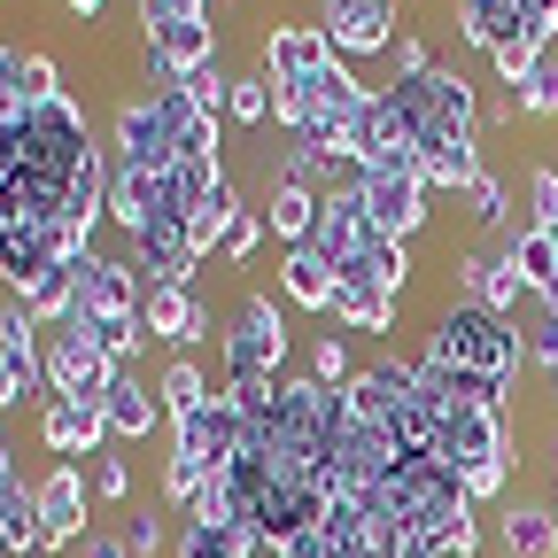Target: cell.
Listing matches in <instances>:
<instances>
[{"instance_id":"cell-12","label":"cell","mask_w":558,"mask_h":558,"mask_svg":"<svg viewBox=\"0 0 558 558\" xmlns=\"http://www.w3.org/2000/svg\"><path fill=\"white\" fill-rule=\"evenodd\" d=\"M435 458H450V465H488V458H512L505 403H458V411H442V442H435Z\"/></svg>"},{"instance_id":"cell-51","label":"cell","mask_w":558,"mask_h":558,"mask_svg":"<svg viewBox=\"0 0 558 558\" xmlns=\"http://www.w3.org/2000/svg\"><path fill=\"white\" fill-rule=\"evenodd\" d=\"M520 9H527V16H543V24L558 32V0H520Z\"/></svg>"},{"instance_id":"cell-15","label":"cell","mask_w":558,"mask_h":558,"mask_svg":"<svg viewBox=\"0 0 558 558\" xmlns=\"http://www.w3.org/2000/svg\"><path fill=\"white\" fill-rule=\"evenodd\" d=\"M380 233H373V218H365V202H357V186H333L326 202H318V226H311V248L341 271V264H357L365 248H373Z\"/></svg>"},{"instance_id":"cell-45","label":"cell","mask_w":558,"mask_h":558,"mask_svg":"<svg viewBox=\"0 0 558 558\" xmlns=\"http://www.w3.org/2000/svg\"><path fill=\"white\" fill-rule=\"evenodd\" d=\"M117 535H124V543H132L140 558H156V550H163V512H156V505H148V512H132V520H124Z\"/></svg>"},{"instance_id":"cell-25","label":"cell","mask_w":558,"mask_h":558,"mask_svg":"<svg viewBox=\"0 0 558 558\" xmlns=\"http://www.w3.org/2000/svg\"><path fill=\"white\" fill-rule=\"evenodd\" d=\"M488 163H481V132H442L418 148V179L427 186H473Z\"/></svg>"},{"instance_id":"cell-32","label":"cell","mask_w":558,"mask_h":558,"mask_svg":"<svg viewBox=\"0 0 558 558\" xmlns=\"http://www.w3.org/2000/svg\"><path fill=\"white\" fill-rule=\"evenodd\" d=\"M241 218H248V209H241V194L226 186V194H209L202 209H186V241L209 256V248H226V241H233V226H241Z\"/></svg>"},{"instance_id":"cell-34","label":"cell","mask_w":558,"mask_h":558,"mask_svg":"<svg viewBox=\"0 0 558 558\" xmlns=\"http://www.w3.org/2000/svg\"><path fill=\"white\" fill-rule=\"evenodd\" d=\"M156 396H163V411H171V418H186L194 403H209V380H202V365H194V357H171V365L156 373Z\"/></svg>"},{"instance_id":"cell-8","label":"cell","mask_w":558,"mask_h":558,"mask_svg":"<svg viewBox=\"0 0 558 558\" xmlns=\"http://www.w3.org/2000/svg\"><path fill=\"white\" fill-rule=\"evenodd\" d=\"M140 303H148V279L132 271V256H86L70 326H86V318H140Z\"/></svg>"},{"instance_id":"cell-1","label":"cell","mask_w":558,"mask_h":558,"mask_svg":"<svg viewBox=\"0 0 558 558\" xmlns=\"http://www.w3.org/2000/svg\"><path fill=\"white\" fill-rule=\"evenodd\" d=\"M427 357H435V365H458V373H481V380H497V388H512V373L527 365V341H520V326L497 318V311L450 303V311L435 318Z\"/></svg>"},{"instance_id":"cell-18","label":"cell","mask_w":558,"mask_h":558,"mask_svg":"<svg viewBox=\"0 0 558 558\" xmlns=\"http://www.w3.org/2000/svg\"><path fill=\"white\" fill-rule=\"evenodd\" d=\"M458 288H465V303H481V311H520V303H535L527 288H520V271H512V256L505 248H465L458 256Z\"/></svg>"},{"instance_id":"cell-29","label":"cell","mask_w":558,"mask_h":558,"mask_svg":"<svg viewBox=\"0 0 558 558\" xmlns=\"http://www.w3.org/2000/svg\"><path fill=\"white\" fill-rule=\"evenodd\" d=\"M39 535H47L39 527V488L9 473L0 481V550H39Z\"/></svg>"},{"instance_id":"cell-6","label":"cell","mask_w":558,"mask_h":558,"mask_svg":"<svg viewBox=\"0 0 558 558\" xmlns=\"http://www.w3.org/2000/svg\"><path fill=\"white\" fill-rule=\"evenodd\" d=\"M109 218L124 226V241L156 233V226H186V194L171 171H117L109 179Z\"/></svg>"},{"instance_id":"cell-39","label":"cell","mask_w":558,"mask_h":558,"mask_svg":"<svg viewBox=\"0 0 558 558\" xmlns=\"http://www.w3.org/2000/svg\"><path fill=\"white\" fill-rule=\"evenodd\" d=\"M226 117H241V124H271V78H264V70L233 78V101H226Z\"/></svg>"},{"instance_id":"cell-37","label":"cell","mask_w":558,"mask_h":558,"mask_svg":"<svg viewBox=\"0 0 558 558\" xmlns=\"http://www.w3.org/2000/svg\"><path fill=\"white\" fill-rule=\"evenodd\" d=\"M465 202H473V226H497V233L512 226V194H505V179H497V171H481V179L465 186Z\"/></svg>"},{"instance_id":"cell-30","label":"cell","mask_w":558,"mask_h":558,"mask_svg":"<svg viewBox=\"0 0 558 558\" xmlns=\"http://www.w3.org/2000/svg\"><path fill=\"white\" fill-rule=\"evenodd\" d=\"M264 535L241 527V520H186L179 527V558H248Z\"/></svg>"},{"instance_id":"cell-7","label":"cell","mask_w":558,"mask_h":558,"mask_svg":"<svg viewBox=\"0 0 558 558\" xmlns=\"http://www.w3.org/2000/svg\"><path fill=\"white\" fill-rule=\"evenodd\" d=\"M349 186H357V202H365V218H373L380 241H411L418 226H427V179H418V171H403V179L357 171Z\"/></svg>"},{"instance_id":"cell-48","label":"cell","mask_w":558,"mask_h":558,"mask_svg":"<svg viewBox=\"0 0 558 558\" xmlns=\"http://www.w3.org/2000/svg\"><path fill=\"white\" fill-rule=\"evenodd\" d=\"M256 248H264V218H256V209H248V218L233 226V241H226V256H233V264H248Z\"/></svg>"},{"instance_id":"cell-10","label":"cell","mask_w":558,"mask_h":558,"mask_svg":"<svg viewBox=\"0 0 558 558\" xmlns=\"http://www.w3.org/2000/svg\"><path fill=\"white\" fill-rule=\"evenodd\" d=\"M326 62H333V39L318 24H271L264 47H256V70L271 86H318Z\"/></svg>"},{"instance_id":"cell-46","label":"cell","mask_w":558,"mask_h":558,"mask_svg":"<svg viewBox=\"0 0 558 558\" xmlns=\"http://www.w3.org/2000/svg\"><path fill=\"white\" fill-rule=\"evenodd\" d=\"M94 497L101 505H124L132 497V465L124 458H94Z\"/></svg>"},{"instance_id":"cell-54","label":"cell","mask_w":558,"mask_h":558,"mask_svg":"<svg viewBox=\"0 0 558 558\" xmlns=\"http://www.w3.org/2000/svg\"><path fill=\"white\" fill-rule=\"evenodd\" d=\"M0 481H9V435H0Z\"/></svg>"},{"instance_id":"cell-24","label":"cell","mask_w":558,"mask_h":558,"mask_svg":"<svg viewBox=\"0 0 558 558\" xmlns=\"http://www.w3.org/2000/svg\"><path fill=\"white\" fill-rule=\"evenodd\" d=\"M333 279H341V271H333V264H326L311 241L279 256V295H288V303H303V311H318V318L333 311Z\"/></svg>"},{"instance_id":"cell-47","label":"cell","mask_w":558,"mask_h":558,"mask_svg":"<svg viewBox=\"0 0 558 558\" xmlns=\"http://www.w3.org/2000/svg\"><path fill=\"white\" fill-rule=\"evenodd\" d=\"M388 62H396V78H427V39H411V32H396V47H388Z\"/></svg>"},{"instance_id":"cell-31","label":"cell","mask_w":558,"mask_h":558,"mask_svg":"<svg viewBox=\"0 0 558 558\" xmlns=\"http://www.w3.org/2000/svg\"><path fill=\"white\" fill-rule=\"evenodd\" d=\"M418 86H427V101H435V117H442L450 132H481V101H473V78H465V70H442V62H435Z\"/></svg>"},{"instance_id":"cell-42","label":"cell","mask_w":558,"mask_h":558,"mask_svg":"<svg viewBox=\"0 0 558 558\" xmlns=\"http://www.w3.org/2000/svg\"><path fill=\"white\" fill-rule=\"evenodd\" d=\"M458 481H465V497H473V505H488V497H505V488H512V458H488V465H458Z\"/></svg>"},{"instance_id":"cell-26","label":"cell","mask_w":558,"mask_h":558,"mask_svg":"<svg viewBox=\"0 0 558 558\" xmlns=\"http://www.w3.org/2000/svg\"><path fill=\"white\" fill-rule=\"evenodd\" d=\"M497 543H505V558H558V512L550 505H505Z\"/></svg>"},{"instance_id":"cell-9","label":"cell","mask_w":558,"mask_h":558,"mask_svg":"<svg viewBox=\"0 0 558 558\" xmlns=\"http://www.w3.org/2000/svg\"><path fill=\"white\" fill-rule=\"evenodd\" d=\"M140 39H148V54L163 70H179V78H194V70L218 62V32H209V16H171V9H148V0H140Z\"/></svg>"},{"instance_id":"cell-4","label":"cell","mask_w":558,"mask_h":558,"mask_svg":"<svg viewBox=\"0 0 558 558\" xmlns=\"http://www.w3.org/2000/svg\"><path fill=\"white\" fill-rule=\"evenodd\" d=\"M117 357L94 341V333H78V326H54L47 333V388L54 396H70V403H101L109 388H117Z\"/></svg>"},{"instance_id":"cell-57","label":"cell","mask_w":558,"mask_h":558,"mask_svg":"<svg viewBox=\"0 0 558 558\" xmlns=\"http://www.w3.org/2000/svg\"><path fill=\"white\" fill-rule=\"evenodd\" d=\"M550 388H558V365H550Z\"/></svg>"},{"instance_id":"cell-35","label":"cell","mask_w":558,"mask_h":558,"mask_svg":"<svg viewBox=\"0 0 558 558\" xmlns=\"http://www.w3.org/2000/svg\"><path fill=\"white\" fill-rule=\"evenodd\" d=\"M39 333H47V326L32 318V303H16V295L0 303V349H9V357H47V341H39Z\"/></svg>"},{"instance_id":"cell-53","label":"cell","mask_w":558,"mask_h":558,"mask_svg":"<svg viewBox=\"0 0 558 558\" xmlns=\"http://www.w3.org/2000/svg\"><path fill=\"white\" fill-rule=\"evenodd\" d=\"M550 512H558V435H550Z\"/></svg>"},{"instance_id":"cell-56","label":"cell","mask_w":558,"mask_h":558,"mask_svg":"<svg viewBox=\"0 0 558 558\" xmlns=\"http://www.w3.org/2000/svg\"><path fill=\"white\" fill-rule=\"evenodd\" d=\"M543 303H550V311H558V288H550V295H543Z\"/></svg>"},{"instance_id":"cell-41","label":"cell","mask_w":558,"mask_h":558,"mask_svg":"<svg viewBox=\"0 0 558 558\" xmlns=\"http://www.w3.org/2000/svg\"><path fill=\"white\" fill-rule=\"evenodd\" d=\"M527 226H543V233L558 226V171H550V163L527 171Z\"/></svg>"},{"instance_id":"cell-20","label":"cell","mask_w":558,"mask_h":558,"mask_svg":"<svg viewBox=\"0 0 558 558\" xmlns=\"http://www.w3.org/2000/svg\"><path fill=\"white\" fill-rule=\"evenodd\" d=\"M54 271V241H47V226H24V218H9L0 226V279H9V295L24 303L39 279Z\"/></svg>"},{"instance_id":"cell-38","label":"cell","mask_w":558,"mask_h":558,"mask_svg":"<svg viewBox=\"0 0 558 558\" xmlns=\"http://www.w3.org/2000/svg\"><path fill=\"white\" fill-rule=\"evenodd\" d=\"M39 380H47V357H9V349H0V411H16Z\"/></svg>"},{"instance_id":"cell-40","label":"cell","mask_w":558,"mask_h":558,"mask_svg":"<svg viewBox=\"0 0 558 558\" xmlns=\"http://www.w3.org/2000/svg\"><path fill=\"white\" fill-rule=\"evenodd\" d=\"M186 86V101L202 109V117H218L226 101H233V78H226V62H209V70H194V78H179Z\"/></svg>"},{"instance_id":"cell-13","label":"cell","mask_w":558,"mask_h":558,"mask_svg":"<svg viewBox=\"0 0 558 558\" xmlns=\"http://www.w3.org/2000/svg\"><path fill=\"white\" fill-rule=\"evenodd\" d=\"M32 488H39V527H47L39 535V558L47 550H78L86 543V473L78 465H47Z\"/></svg>"},{"instance_id":"cell-3","label":"cell","mask_w":558,"mask_h":558,"mask_svg":"<svg viewBox=\"0 0 558 558\" xmlns=\"http://www.w3.org/2000/svg\"><path fill=\"white\" fill-rule=\"evenodd\" d=\"M241 450H248V411L233 388H209V403L171 418V458H194L202 473H226Z\"/></svg>"},{"instance_id":"cell-28","label":"cell","mask_w":558,"mask_h":558,"mask_svg":"<svg viewBox=\"0 0 558 558\" xmlns=\"http://www.w3.org/2000/svg\"><path fill=\"white\" fill-rule=\"evenodd\" d=\"M505 256H512V271H520L527 295H550L558 288V241L543 226H505Z\"/></svg>"},{"instance_id":"cell-21","label":"cell","mask_w":558,"mask_h":558,"mask_svg":"<svg viewBox=\"0 0 558 558\" xmlns=\"http://www.w3.org/2000/svg\"><path fill=\"white\" fill-rule=\"evenodd\" d=\"M140 326H148L156 341H171V349H194V341L209 333V303H202L194 288H148V303H140Z\"/></svg>"},{"instance_id":"cell-49","label":"cell","mask_w":558,"mask_h":558,"mask_svg":"<svg viewBox=\"0 0 558 558\" xmlns=\"http://www.w3.org/2000/svg\"><path fill=\"white\" fill-rule=\"evenodd\" d=\"M78 558H140V550H132L124 535H86V543H78Z\"/></svg>"},{"instance_id":"cell-17","label":"cell","mask_w":558,"mask_h":558,"mask_svg":"<svg viewBox=\"0 0 558 558\" xmlns=\"http://www.w3.org/2000/svg\"><path fill=\"white\" fill-rule=\"evenodd\" d=\"M132 271L148 279V288H194V271H202V248L186 241V226H156V233H140L124 241Z\"/></svg>"},{"instance_id":"cell-16","label":"cell","mask_w":558,"mask_h":558,"mask_svg":"<svg viewBox=\"0 0 558 558\" xmlns=\"http://www.w3.org/2000/svg\"><path fill=\"white\" fill-rule=\"evenodd\" d=\"M39 442L70 465V458H101V442H109V418H101V403H70V396H47L39 403Z\"/></svg>"},{"instance_id":"cell-2","label":"cell","mask_w":558,"mask_h":558,"mask_svg":"<svg viewBox=\"0 0 558 558\" xmlns=\"http://www.w3.org/2000/svg\"><path fill=\"white\" fill-rule=\"evenodd\" d=\"M226 357V388H264V380H288L279 365H288V318H279L271 295H241L233 303V326L218 341Z\"/></svg>"},{"instance_id":"cell-14","label":"cell","mask_w":558,"mask_h":558,"mask_svg":"<svg viewBox=\"0 0 558 558\" xmlns=\"http://www.w3.org/2000/svg\"><path fill=\"white\" fill-rule=\"evenodd\" d=\"M318 32L333 39V54H388L396 0H318Z\"/></svg>"},{"instance_id":"cell-55","label":"cell","mask_w":558,"mask_h":558,"mask_svg":"<svg viewBox=\"0 0 558 558\" xmlns=\"http://www.w3.org/2000/svg\"><path fill=\"white\" fill-rule=\"evenodd\" d=\"M403 558H435V550H418V543H411V550H403Z\"/></svg>"},{"instance_id":"cell-43","label":"cell","mask_w":558,"mask_h":558,"mask_svg":"<svg viewBox=\"0 0 558 558\" xmlns=\"http://www.w3.org/2000/svg\"><path fill=\"white\" fill-rule=\"evenodd\" d=\"M311 380H326V388H349V380H357V373H349L341 333H318V349H311Z\"/></svg>"},{"instance_id":"cell-44","label":"cell","mask_w":558,"mask_h":558,"mask_svg":"<svg viewBox=\"0 0 558 558\" xmlns=\"http://www.w3.org/2000/svg\"><path fill=\"white\" fill-rule=\"evenodd\" d=\"M202 481H209V473H202L194 458H163V505H179V512H186V505L202 497Z\"/></svg>"},{"instance_id":"cell-11","label":"cell","mask_w":558,"mask_h":558,"mask_svg":"<svg viewBox=\"0 0 558 558\" xmlns=\"http://www.w3.org/2000/svg\"><path fill=\"white\" fill-rule=\"evenodd\" d=\"M427 403V365L418 357H388V365H365L357 380H349V411L373 418V427H388L396 411Z\"/></svg>"},{"instance_id":"cell-22","label":"cell","mask_w":558,"mask_h":558,"mask_svg":"<svg viewBox=\"0 0 558 558\" xmlns=\"http://www.w3.org/2000/svg\"><path fill=\"white\" fill-rule=\"evenodd\" d=\"M318 186H303V179H279L271 171V186H264V209H256V218H264V233L271 241H288V248H303L311 241V226H318Z\"/></svg>"},{"instance_id":"cell-50","label":"cell","mask_w":558,"mask_h":558,"mask_svg":"<svg viewBox=\"0 0 558 558\" xmlns=\"http://www.w3.org/2000/svg\"><path fill=\"white\" fill-rule=\"evenodd\" d=\"M148 9H171V16H209V0H148Z\"/></svg>"},{"instance_id":"cell-33","label":"cell","mask_w":558,"mask_h":558,"mask_svg":"<svg viewBox=\"0 0 558 558\" xmlns=\"http://www.w3.org/2000/svg\"><path fill=\"white\" fill-rule=\"evenodd\" d=\"M512 109H520V117H558V47L535 54V70L512 86Z\"/></svg>"},{"instance_id":"cell-52","label":"cell","mask_w":558,"mask_h":558,"mask_svg":"<svg viewBox=\"0 0 558 558\" xmlns=\"http://www.w3.org/2000/svg\"><path fill=\"white\" fill-rule=\"evenodd\" d=\"M70 16H78V24H94V16H101V0H70Z\"/></svg>"},{"instance_id":"cell-36","label":"cell","mask_w":558,"mask_h":558,"mask_svg":"<svg viewBox=\"0 0 558 558\" xmlns=\"http://www.w3.org/2000/svg\"><path fill=\"white\" fill-rule=\"evenodd\" d=\"M341 271H349V264H341ZM357 271L380 279L388 295H403V279H411V241H373V248L357 256Z\"/></svg>"},{"instance_id":"cell-5","label":"cell","mask_w":558,"mask_h":558,"mask_svg":"<svg viewBox=\"0 0 558 558\" xmlns=\"http://www.w3.org/2000/svg\"><path fill=\"white\" fill-rule=\"evenodd\" d=\"M109 163L117 171H171L179 163V132H171L156 94H124L117 101V156Z\"/></svg>"},{"instance_id":"cell-27","label":"cell","mask_w":558,"mask_h":558,"mask_svg":"<svg viewBox=\"0 0 558 558\" xmlns=\"http://www.w3.org/2000/svg\"><path fill=\"white\" fill-rule=\"evenodd\" d=\"M109 179H117V163H109V156L94 148V156H86L78 171H70V186H62V218L94 233V226L109 218Z\"/></svg>"},{"instance_id":"cell-23","label":"cell","mask_w":558,"mask_h":558,"mask_svg":"<svg viewBox=\"0 0 558 558\" xmlns=\"http://www.w3.org/2000/svg\"><path fill=\"white\" fill-rule=\"evenodd\" d=\"M101 418H109V442H148L156 427H163V396L148 388V380H132V373H117V388L101 396Z\"/></svg>"},{"instance_id":"cell-19","label":"cell","mask_w":558,"mask_h":558,"mask_svg":"<svg viewBox=\"0 0 558 558\" xmlns=\"http://www.w3.org/2000/svg\"><path fill=\"white\" fill-rule=\"evenodd\" d=\"M396 303H403V295H388L380 279H365L357 264H349V271L333 279V311H326V318H333V326H357V333H396Z\"/></svg>"}]
</instances>
